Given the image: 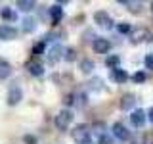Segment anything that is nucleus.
I'll use <instances>...</instances> for the list:
<instances>
[{"mask_svg":"<svg viewBox=\"0 0 153 144\" xmlns=\"http://www.w3.org/2000/svg\"><path fill=\"white\" fill-rule=\"evenodd\" d=\"M134 102H136V96L134 94H124L123 98H121V110H124V112H128V110H132V106H134Z\"/></svg>","mask_w":153,"mask_h":144,"instance_id":"f8f14e48","label":"nucleus"},{"mask_svg":"<svg viewBox=\"0 0 153 144\" xmlns=\"http://www.w3.org/2000/svg\"><path fill=\"white\" fill-rule=\"evenodd\" d=\"M119 64H121V58H119V56H107V60H105V65L113 67V69H117Z\"/></svg>","mask_w":153,"mask_h":144,"instance_id":"412c9836","label":"nucleus"},{"mask_svg":"<svg viewBox=\"0 0 153 144\" xmlns=\"http://www.w3.org/2000/svg\"><path fill=\"white\" fill-rule=\"evenodd\" d=\"M21 100H23L21 88H19V86H12V88H10V92H8V104L10 106H17Z\"/></svg>","mask_w":153,"mask_h":144,"instance_id":"1a4fd4ad","label":"nucleus"},{"mask_svg":"<svg viewBox=\"0 0 153 144\" xmlns=\"http://www.w3.org/2000/svg\"><path fill=\"white\" fill-rule=\"evenodd\" d=\"M88 88L90 90H102L103 88V79H102V77H94V79H90Z\"/></svg>","mask_w":153,"mask_h":144,"instance_id":"aec40b11","label":"nucleus"},{"mask_svg":"<svg viewBox=\"0 0 153 144\" xmlns=\"http://www.w3.org/2000/svg\"><path fill=\"white\" fill-rule=\"evenodd\" d=\"M128 37H130V42H132V44H140V42H146V40H153L151 31H149V29H146V27L132 29Z\"/></svg>","mask_w":153,"mask_h":144,"instance_id":"f257e3e1","label":"nucleus"},{"mask_svg":"<svg viewBox=\"0 0 153 144\" xmlns=\"http://www.w3.org/2000/svg\"><path fill=\"white\" fill-rule=\"evenodd\" d=\"M25 69L33 77H40L42 73H44V67H42V64H40V62H36V60H29L27 64H25Z\"/></svg>","mask_w":153,"mask_h":144,"instance_id":"6e6552de","label":"nucleus"},{"mask_svg":"<svg viewBox=\"0 0 153 144\" xmlns=\"http://www.w3.org/2000/svg\"><path fill=\"white\" fill-rule=\"evenodd\" d=\"M35 6L36 4L33 2V0H17V8L21 10V12H31Z\"/></svg>","mask_w":153,"mask_h":144,"instance_id":"a211bd4d","label":"nucleus"},{"mask_svg":"<svg viewBox=\"0 0 153 144\" xmlns=\"http://www.w3.org/2000/svg\"><path fill=\"white\" fill-rule=\"evenodd\" d=\"M0 16H2L4 21H16L17 16H16V12H13L12 8H2V12H0Z\"/></svg>","mask_w":153,"mask_h":144,"instance_id":"f3484780","label":"nucleus"},{"mask_svg":"<svg viewBox=\"0 0 153 144\" xmlns=\"http://www.w3.org/2000/svg\"><path fill=\"white\" fill-rule=\"evenodd\" d=\"M23 140H25V144H36V138H35V136H31V134H27Z\"/></svg>","mask_w":153,"mask_h":144,"instance_id":"c85d7f7f","label":"nucleus"},{"mask_svg":"<svg viewBox=\"0 0 153 144\" xmlns=\"http://www.w3.org/2000/svg\"><path fill=\"white\" fill-rule=\"evenodd\" d=\"M151 12H153V2H151Z\"/></svg>","mask_w":153,"mask_h":144,"instance_id":"72a5a7b5","label":"nucleus"},{"mask_svg":"<svg viewBox=\"0 0 153 144\" xmlns=\"http://www.w3.org/2000/svg\"><path fill=\"white\" fill-rule=\"evenodd\" d=\"M111 131H113V136H115V138H119V140H123V142L130 140V136H132L130 131H128V129L124 127L123 123H113Z\"/></svg>","mask_w":153,"mask_h":144,"instance_id":"39448f33","label":"nucleus"},{"mask_svg":"<svg viewBox=\"0 0 153 144\" xmlns=\"http://www.w3.org/2000/svg\"><path fill=\"white\" fill-rule=\"evenodd\" d=\"M146 119H147V115H146L143 110H134V112L130 113V121H132L134 127H143Z\"/></svg>","mask_w":153,"mask_h":144,"instance_id":"9b49d317","label":"nucleus"},{"mask_svg":"<svg viewBox=\"0 0 153 144\" xmlns=\"http://www.w3.org/2000/svg\"><path fill=\"white\" fill-rule=\"evenodd\" d=\"M71 121H73V112L65 108V110H61V112L56 115L54 125L59 129V131H67V129H69V125H71Z\"/></svg>","mask_w":153,"mask_h":144,"instance_id":"f03ea898","label":"nucleus"},{"mask_svg":"<svg viewBox=\"0 0 153 144\" xmlns=\"http://www.w3.org/2000/svg\"><path fill=\"white\" fill-rule=\"evenodd\" d=\"M35 29H36V21L33 17H25V19H23V31H25V33H33Z\"/></svg>","mask_w":153,"mask_h":144,"instance_id":"6ab92c4d","label":"nucleus"},{"mask_svg":"<svg viewBox=\"0 0 153 144\" xmlns=\"http://www.w3.org/2000/svg\"><path fill=\"white\" fill-rule=\"evenodd\" d=\"M92 48H94L96 54H107V52L111 50V42H109L107 38H94Z\"/></svg>","mask_w":153,"mask_h":144,"instance_id":"0eeeda50","label":"nucleus"},{"mask_svg":"<svg viewBox=\"0 0 153 144\" xmlns=\"http://www.w3.org/2000/svg\"><path fill=\"white\" fill-rule=\"evenodd\" d=\"M111 79L115 81V83H126L128 81V75H126V71L124 69H111Z\"/></svg>","mask_w":153,"mask_h":144,"instance_id":"ddd939ff","label":"nucleus"},{"mask_svg":"<svg viewBox=\"0 0 153 144\" xmlns=\"http://www.w3.org/2000/svg\"><path fill=\"white\" fill-rule=\"evenodd\" d=\"M71 136H73V140L75 142H86V140H90V129L86 127V125H76V127L71 131Z\"/></svg>","mask_w":153,"mask_h":144,"instance_id":"20e7f679","label":"nucleus"},{"mask_svg":"<svg viewBox=\"0 0 153 144\" xmlns=\"http://www.w3.org/2000/svg\"><path fill=\"white\" fill-rule=\"evenodd\" d=\"M61 16H63V8L59 6V4H54V6L50 8V17L54 19V23H57L61 19Z\"/></svg>","mask_w":153,"mask_h":144,"instance_id":"2eb2a0df","label":"nucleus"},{"mask_svg":"<svg viewBox=\"0 0 153 144\" xmlns=\"http://www.w3.org/2000/svg\"><path fill=\"white\" fill-rule=\"evenodd\" d=\"M117 31H119V33H123V35H126V33H128V35H130L132 27L128 25V23H119V25H117Z\"/></svg>","mask_w":153,"mask_h":144,"instance_id":"b1692460","label":"nucleus"},{"mask_svg":"<svg viewBox=\"0 0 153 144\" xmlns=\"http://www.w3.org/2000/svg\"><path fill=\"white\" fill-rule=\"evenodd\" d=\"M10 73H12V65H10V62H6V60H0V81L8 79Z\"/></svg>","mask_w":153,"mask_h":144,"instance_id":"4468645a","label":"nucleus"},{"mask_svg":"<svg viewBox=\"0 0 153 144\" xmlns=\"http://www.w3.org/2000/svg\"><path fill=\"white\" fill-rule=\"evenodd\" d=\"M143 64H146L147 69H151V71H153V54H147V56H146V60H143Z\"/></svg>","mask_w":153,"mask_h":144,"instance_id":"bb28decb","label":"nucleus"},{"mask_svg":"<svg viewBox=\"0 0 153 144\" xmlns=\"http://www.w3.org/2000/svg\"><path fill=\"white\" fill-rule=\"evenodd\" d=\"M73 102H75V96H73V94H71V96H65V104H67V106L73 104Z\"/></svg>","mask_w":153,"mask_h":144,"instance_id":"7c9ffc66","label":"nucleus"},{"mask_svg":"<svg viewBox=\"0 0 153 144\" xmlns=\"http://www.w3.org/2000/svg\"><path fill=\"white\" fill-rule=\"evenodd\" d=\"M80 144H92V142H90V140H86V142H80Z\"/></svg>","mask_w":153,"mask_h":144,"instance_id":"473e14b6","label":"nucleus"},{"mask_svg":"<svg viewBox=\"0 0 153 144\" xmlns=\"http://www.w3.org/2000/svg\"><path fill=\"white\" fill-rule=\"evenodd\" d=\"M80 71H82L84 75H88V73H92L94 71V62L92 60H88V58H84V60H80Z\"/></svg>","mask_w":153,"mask_h":144,"instance_id":"dca6fc26","label":"nucleus"},{"mask_svg":"<svg viewBox=\"0 0 153 144\" xmlns=\"http://www.w3.org/2000/svg\"><path fill=\"white\" fill-rule=\"evenodd\" d=\"M63 60L65 62H75L76 60V50L75 48H67V50H63Z\"/></svg>","mask_w":153,"mask_h":144,"instance_id":"4be33fe9","label":"nucleus"},{"mask_svg":"<svg viewBox=\"0 0 153 144\" xmlns=\"http://www.w3.org/2000/svg\"><path fill=\"white\" fill-rule=\"evenodd\" d=\"M61 58H63V48H61L59 44H54L50 48V52H48V64L54 65L56 62H59Z\"/></svg>","mask_w":153,"mask_h":144,"instance_id":"9d476101","label":"nucleus"},{"mask_svg":"<svg viewBox=\"0 0 153 144\" xmlns=\"http://www.w3.org/2000/svg\"><path fill=\"white\" fill-rule=\"evenodd\" d=\"M132 81H134V83H143V81H146V73H143V71L134 73V75H132Z\"/></svg>","mask_w":153,"mask_h":144,"instance_id":"a878e982","label":"nucleus"},{"mask_svg":"<svg viewBox=\"0 0 153 144\" xmlns=\"http://www.w3.org/2000/svg\"><path fill=\"white\" fill-rule=\"evenodd\" d=\"M94 21H96V25H98V27L105 29V31H107V29H113V19L109 17L107 12H102V10L96 12L94 14Z\"/></svg>","mask_w":153,"mask_h":144,"instance_id":"7ed1b4c3","label":"nucleus"},{"mask_svg":"<svg viewBox=\"0 0 153 144\" xmlns=\"http://www.w3.org/2000/svg\"><path fill=\"white\" fill-rule=\"evenodd\" d=\"M146 115H147V119H149V121L153 123V108H149V110H147V113H146Z\"/></svg>","mask_w":153,"mask_h":144,"instance_id":"2f4dec72","label":"nucleus"},{"mask_svg":"<svg viewBox=\"0 0 153 144\" xmlns=\"http://www.w3.org/2000/svg\"><path fill=\"white\" fill-rule=\"evenodd\" d=\"M33 56H40V54H44V42H36L35 46H33Z\"/></svg>","mask_w":153,"mask_h":144,"instance_id":"5701e85b","label":"nucleus"},{"mask_svg":"<svg viewBox=\"0 0 153 144\" xmlns=\"http://www.w3.org/2000/svg\"><path fill=\"white\" fill-rule=\"evenodd\" d=\"M132 144H146V136H138V138H132Z\"/></svg>","mask_w":153,"mask_h":144,"instance_id":"c756f323","label":"nucleus"},{"mask_svg":"<svg viewBox=\"0 0 153 144\" xmlns=\"http://www.w3.org/2000/svg\"><path fill=\"white\" fill-rule=\"evenodd\" d=\"M98 144H113V138L111 136H107V134H100L98 136Z\"/></svg>","mask_w":153,"mask_h":144,"instance_id":"393cba45","label":"nucleus"},{"mask_svg":"<svg viewBox=\"0 0 153 144\" xmlns=\"http://www.w3.org/2000/svg\"><path fill=\"white\" fill-rule=\"evenodd\" d=\"M94 129H98L96 133H100V134H103V129H105V123L102 121V123H94Z\"/></svg>","mask_w":153,"mask_h":144,"instance_id":"cd10ccee","label":"nucleus"},{"mask_svg":"<svg viewBox=\"0 0 153 144\" xmlns=\"http://www.w3.org/2000/svg\"><path fill=\"white\" fill-rule=\"evenodd\" d=\"M0 38L2 40H13V38H17V29L13 25H10V23L0 25Z\"/></svg>","mask_w":153,"mask_h":144,"instance_id":"423d86ee","label":"nucleus"}]
</instances>
